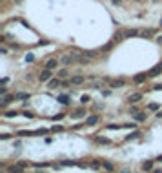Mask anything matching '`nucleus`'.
<instances>
[{
    "label": "nucleus",
    "instance_id": "nucleus-3",
    "mask_svg": "<svg viewBox=\"0 0 162 173\" xmlns=\"http://www.w3.org/2000/svg\"><path fill=\"white\" fill-rule=\"evenodd\" d=\"M47 86H49L51 90H57L58 86H62V80H60V78H51V80H49V84H47Z\"/></svg>",
    "mask_w": 162,
    "mask_h": 173
},
{
    "label": "nucleus",
    "instance_id": "nucleus-31",
    "mask_svg": "<svg viewBox=\"0 0 162 173\" xmlns=\"http://www.w3.org/2000/svg\"><path fill=\"white\" fill-rule=\"evenodd\" d=\"M26 60H27V62H33L35 58H33V55H26Z\"/></svg>",
    "mask_w": 162,
    "mask_h": 173
},
{
    "label": "nucleus",
    "instance_id": "nucleus-18",
    "mask_svg": "<svg viewBox=\"0 0 162 173\" xmlns=\"http://www.w3.org/2000/svg\"><path fill=\"white\" fill-rule=\"evenodd\" d=\"M86 115V110H82V108H80V110H75V113H73V117H84Z\"/></svg>",
    "mask_w": 162,
    "mask_h": 173
},
{
    "label": "nucleus",
    "instance_id": "nucleus-40",
    "mask_svg": "<svg viewBox=\"0 0 162 173\" xmlns=\"http://www.w3.org/2000/svg\"><path fill=\"white\" fill-rule=\"evenodd\" d=\"M160 26H162V20H160Z\"/></svg>",
    "mask_w": 162,
    "mask_h": 173
},
{
    "label": "nucleus",
    "instance_id": "nucleus-16",
    "mask_svg": "<svg viewBox=\"0 0 162 173\" xmlns=\"http://www.w3.org/2000/svg\"><path fill=\"white\" fill-rule=\"evenodd\" d=\"M146 78H148V75H146V73H140V75L135 77V82H144Z\"/></svg>",
    "mask_w": 162,
    "mask_h": 173
},
{
    "label": "nucleus",
    "instance_id": "nucleus-9",
    "mask_svg": "<svg viewBox=\"0 0 162 173\" xmlns=\"http://www.w3.org/2000/svg\"><path fill=\"white\" fill-rule=\"evenodd\" d=\"M58 102L64 104V106H67V104H69V95H58Z\"/></svg>",
    "mask_w": 162,
    "mask_h": 173
},
{
    "label": "nucleus",
    "instance_id": "nucleus-6",
    "mask_svg": "<svg viewBox=\"0 0 162 173\" xmlns=\"http://www.w3.org/2000/svg\"><path fill=\"white\" fill-rule=\"evenodd\" d=\"M97 122H99V115H91V117L86 120V124H87V126H95Z\"/></svg>",
    "mask_w": 162,
    "mask_h": 173
},
{
    "label": "nucleus",
    "instance_id": "nucleus-34",
    "mask_svg": "<svg viewBox=\"0 0 162 173\" xmlns=\"http://www.w3.org/2000/svg\"><path fill=\"white\" fill-rule=\"evenodd\" d=\"M153 90H157V91H162V84H157V86L153 88Z\"/></svg>",
    "mask_w": 162,
    "mask_h": 173
},
{
    "label": "nucleus",
    "instance_id": "nucleus-11",
    "mask_svg": "<svg viewBox=\"0 0 162 173\" xmlns=\"http://www.w3.org/2000/svg\"><path fill=\"white\" fill-rule=\"evenodd\" d=\"M97 142H99V144H106V146L111 144V140H109V138H106V137H97Z\"/></svg>",
    "mask_w": 162,
    "mask_h": 173
},
{
    "label": "nucleus",
    "instance_id": "nucleus-5",
    "mask_svg": "<svg viewBox=\"0 0 162 173\" xmlns=\"http://www.w3.org/2000/svg\"><path fill=\"white\" fill-rule=\"evenodd\" d=\"M71 84H73V86H78V84H84V77H80V75H75V77H71Z\"/></svg>",
    "mask_w": 162,
    "mask_h": 173
},
{
    "label": "nucleus",
    "instance_id": "nucleus-22",
    "mask_svg": "<svg viewBox=\"0 0 162 173\" xmlns=\"http://www.w3.org/2000/svg\"><path fill=\"white\" fill-rule=\"evenodd\" d=\"M139 135H140V133H139V131H135V133H131V135H127L126 138H127V140H131V138H137Z\"/></svg>",
    "mask_w": 162,
    "mask_h": 173
},
{
    "label": "nucleus",
    "instance_id": "nucleus-29",
    "mask_svg": "<svg viewBox=\"0 0 162 173\" xmlns=\"http://www.w3.org/2000/svg\"><path fill=\"white\" fill-rule=\"evenodd\" d=\"M51 131H53V133H58V131H62V126H55Z\"/></svg>",
    "mask_w": 162,
    "mask_h": 173
},
{
    "label": "nucleus",
    "instance_id": "nucleus-10",
    "mask_svg": "<svg viewBox=\"0 0 162 173\" xmlns=\"http://www.w3.org/2000/svg\"><path fill=\"white\" fill-rule=\"evenodd\" d=\"M57 66H58V60H57V58H51V60H47V64H46L47 69H53V67H57Z\"/></svg>",
    "mask_w": 162,
    "mask_h": 173
},
{
    "label": "nucleus",
    "instance_id": "nucleus-37",
    "mask_svg": "<svg viewBox=\"0 0 162 173\" xmlns=\"http://www.w3.org/2000/svg\"><path fill=\"white\" fill-rule=\"evenodd\" d=\"M157 67H159V69H160V71H162V64H159V66H157Z\"/></svg>",
    "mask_w": 162,
    "mask_h": 173
},
{
    "label": "nucleus",
    "instance_id": "nucleus-33",
    "mask_svg": "<svg viewBox=\"0 0 162 173\" xmlns=\"http://www.w3.org/2000/svg\"><path fill=\"white\" fill-rule=\"evenodd\" d=\"M111 4H115V6H120V4H122V0H111Z\"/></svg>",
    "mask_w": 162,
    "mask_h": 173
},
{
    "label": "nucleus",
    "instance_id": "nucleus-2",
    "mask_svg": "<svg viewBox=\"0 0 162 173\" xmlns=\"http://www.w3.org/2000/svg\"><path fill=\"white\" fill-rule=\"evenodd\" d=\"M51 75H53L51 69H47V67H46V69H44V71L40 73V75H38V78H40L42 82H49V80H51Z\"/></svg>",
    "mask_w": 162,
    "mask_h": 173
},
{
    "label": "nucleus",
    "instance_id": "nucleus-12",
    "mask_svg": "<svg viewBox=\"0 0 162 173\" xmlns=\"http://www.w3.org/2000/svg\"><path fill=\"white\" fill-rule=\"evenodd\" d=\"M151 168H153V162H151V160H146V162H142V170H144V171H149Z\"/></svg>",
    "mask_w": 162,
    "mask_h": 173
},
{
    "label": "nucleus",
    "instance_id": "nucleus-39",
    "mask_svg": "<svg viewBox=\"0 0 162 173\" xmlns=\"http://www.w3.org/2000/svg\"><path fill=\"white\" fill-rule=\"evenodd\" d=\"M17 2H18V4H20V2H22V0H17Z\"/></svg>",
    "mask_w": 162,
    "mask_h": 173
},
{
    "label": "nucleus",
    "instance_id": "nucleus-1",
    "mask_svg": "<svg viewBox=\"0 0 162 173\" xmlns=\"http://www.w3.org/2000/svg\"><path fill=\"white\" fill-rule=\"evenodd\" d=\"M78 58L75 57V55H64L62 58H60V62L64 64V66H69V64H73V62H77Z\"/></svg>",
    "mask_w": 162,
    "mask_h": 173
},
{
    "label": "nucleus",
    "instance_id": "nucleus-14",
    "mask_svg": "<svg viewBox=\"0 0 162 173\" xmlns=\"http://www.w3.org/2000/svg\"><path fill=\"white\" fill-rule=\"evenodd\" d=\"M139 35V31L137 29H127V31H124V37L127 38V37H137Z\"/></svg>",
    "mask_w": 162,
    "mask_h": 173
},
{
    "label": "nucleus",
    "instance_id": "nucleus-35",
    "mask_svg": "<svg viewBox=\"0 0 162 173\" xmlns=\"http://www.w3.org/2000/svg\"><path fill=\"white\" fill-rule=\"evenodd\" d=\"M24 117H27V118H33V113H29V111H26V113H24Z\"/></svg>",
    "mask_w": 162,
    "mask_h": 173
},
{
    "label": "nucleus",
    "instance_id": "nucleus-8",
    "mask_svg": "<svg viewBox=\"0 0 162 173\" xmlns=\"http://www.w3.org/2000/svg\"><path fill=\"white\" fill-rule=\"evenodd\" d=\"M127 100H129V102H139V100H142V93H133V95H129Z\"/></svg>",
    "mask_w": 162,
    "mask_h": 173
},
{
    "label": "nucleus",
    "instance_id": "nucleus-32",
    "mask_svg": "<svg viewBox=\"0 0 162 173\" xmlns=\"http://www.w3.org/2000/svg\"><path fill=\"white\" fill-rule=\"evenodd\" d=\"M0 95H7V90H6V88H0Z\"/></svg>",
    "mask_w": 162,
    "mask_h": 173
},
{
    "label": "nucleus",
    "instance_id": "nucleus-4",
    "mask_svg": "<svg viewBox=\"0 0 162 173\" xmlns=\"http://www.w3.org/2000/svg\"><path fill=\"white\" fill-rule=\"evenodd\" d=\"M22 170H24V168H22L20 164H13V166L7 168V173H20Z\"/></svg>",
    "mask_w": 162,
    "mask_h": 173
},
{
    "label": "nucleus",
    "instance_id": "nucleus-7",
    "mask_svg": "<svg viewBox=\"0 0 162 173\" xmlns=\"http://www.w3.org/2000/svg\"><path fill=\"white\" fill-rule=\"evenodd\" d=\"M155 33H157V29H144V31H142L140 35H142L144 38H149V37H153Z\"/></svg>",
    "mask_w": 162,
    "mask_h": 173
},
{
    "label": "nucleus",
    "instance_id": "nucleus-30",
    "mask_svg": "<svg viewBox=\"0 0 162 173\" xmlns=\"http://www.w3.org/2000/svg\"><path fill=\"white\" fill-rule=\"evenodd\" d=\"M155 42L159 44V46H162V35H160V37H157V38H155Z\"/></svg>",
    "mask_w": 162,
    "mask_h": 173
},
{
    "label": "nucleus",
    "instance_id": "nucleus-19",
    "mask_svg": "<svg viewBox=\"0 0 162 173\" xmlns=\"http://www.w3.org/2000/svg\"><path fill=\"white\" fill-rule=\"evenodd\" d=\"M17 98H20V100H27V98H29V95H27V93H18V95H17Z\"/></svg>",
    "mask_w": 162,
    "mask_h": 173
},
{
    "label": "nucleus",
    "instance_id": "nucleus-20",
    "mask_svg": "<svg viewBox=\"0 0 162 173\" xmlns=\"http://www.w3.org/2000/svg\"><path fill=\"white\" fill-rule=\"evenodd\" d=\"M80 102H82V104H87V102H91V98H89V95H82V98H80Z\"/></svg>",
    "mask_w": 162,
    "mask_h": 173
},
{
    "label": "nucleus",
    "instance_id": "nucleus-25",
    "mask_svg": "<svg viewBox=\"0 0 162 173\" xmlns=\"http://www.w3.org/2000/svg\"><path fill=\"white\" fill-rule=\"evenodd\" d=\"M64 117H66V115H64V113H58V115H55V117H53V120H62Z\"/></svg>",
    "mask_w": 162,
    "mask_h": 173
},
{
    "label": "nucleus",
    "instance_id": "nucleus-13",
    "mask_svg": "<svg viewBox=\"0 0 162 173\" xmlns=\"http://www.w3.org/2000/svg\"><path fill=\"white\" fill-rule=\"evenodd\" d=\"M146 118H148V115H146V113H137V115H135V120H137V122H144Z\"/></svg>",
    "mask_w": 162,
    "mask_h": 173
},
{
    "label": "nucleus",
    "instance_id": "nucleus-26",
    "mask_svg": "<svg viewBox=\"0 0 162 173\" xmlns=\"http://www.w3.org/2000/svg\"><path fill=\"white\" fill-rule=\"evenodd\" d=\"M148 108H149V110H151V111H157V110H159V104H149V106H148Z\"/></svg>",
    "mask_w": 162,
    "mask_h": 173
},
{
    "label": "nucleus",
    "instance_id": "nucleus-23",
    "mask_svg": "<svg viewBox=\"0 0 162 173\" xmlns=\"http://www.w3.org/2000/svg\"><path fill=\"white\" fill-rule=\"evenodd\" d=\"M46 133H47V130H37V131H35V135L42 137V135H46Z\"/></svg>",
    "mask_w": 162,
    "mask_h": 173
},
{
    "label": "nucleus",
    "instance_id": "nucleus-17",
    "mask_svg": "<svg viewBox=\"0 0 162 173\" xmlns=\"http://www.w3.org/2000/svg\"><path fill=\"white\" fill-rule=\"evenodd\" d=\"M57 75H58V78H60V80H64V78L67 77V69H60V71L57 73Z\"/></svg>",
    "mask_w": 162,
    "mask_h": 173
},
{
    "label": "nucleus",
    "instance_id": "nucleus-38",
    "mask_svg": "<svg viewBox=\"0 0 162 173\" xmlns=\"http://www.w3.org/2000/svg\"><path fill=\"white\" fill-rule=\"evenodd\" d=\"M155 173H162V170H157V171H155Z\"/></svg>",
    "mask_w": 162,
    "mask_h": 173
},
{
    "label": "nucleus",
    "instance_id": "nucleus-28",
    "mask_svg": "<svg viewBox=\"0 0 162 173\" xmlns=\"http://www.w3.org/2000/svg\"><path fill=\"white\" fill-rule=\"evenodd\" d=\"M129 113H133V115H137V113H139V110H137L135 106H131V108H129Z\"/></svg>",
    "mask_w": 162,
    "mask_h": 173
},
{
    "label": "nucleus",
    "instance_id": "nucleus-41",
    "mask_svg": "<svg viewBox=\"0 0 162 173\" xmlns=\"http://www.w3.org/2000/svg\"><path fill=\"white\" fill-rule=\"evenodd\" d=\"M137 2H140V0H137Z\"/></svg>",
    "mask_w": 162,
    "mask_h": 173
},
{
    "label": "nucleus",
    "instance_id": "nucleus-15",
    "mask_svg": "<svg viewBox=\"0 0 162 173\" xmlns=\"http://www.w3.org/2000/svg\"><path fill=\"white\" fill-rule=\"evenodd\" d=\"M124 86V80L119 78V80H111V88H122Z\"/></svg>",
    "mask_w": 162,
    "mask_h": 173
},
{
    "label": "nucleus",
    "instance_id": "nucleus-24",
    "mask_svg": "<svg viewBox=\"0 0 162 173\" xmlns=\"http://www.w3.org/2000/svg\"><path fill=\"white\" fill-rule=\"evenodd\" d=\"M4 115H6V117H9V118H11V117H17V111H6V113H4Z\"/></svg>",
    "mask_w": 162,
    "mask_h": 173
},
{
    "label": "nucleus",
    "instance_id": "nucleus-36",
    "mask_svg": "<svg viewBox=\"0 0 162 173\" xmlns=\"http://www.w3.org/2000/svg\"><path fill=\"white\" fill-rule=\"evenodd\" d=\"M157 118H162V111H159V113H157Z\"/></svg>",
    "mask_w": 162,
    "mask_h": 173
},
{
    "label": "nucleus",
    "instance_id": "nucleus-21",
    "mask_svg": "<svg viewBox=\"0 0 162 173\" xmlns=\"http://www.w3.org/2000/svg\"><path fill=\"white\" fill-rule=\"evenodd\" d=\"M122 38H126V37H124V33H115V40H117V42H120Z\"/></svg>",
    "mask_w": 162,
    "mask_h": 173
},
{
    "label": "nucleus",
    "instance_id": "nucleus-27",
    "mask_svg": "<svg viewBox=\"0 0 162 173\" xmlns=\"http://www.w3.org/2000/svg\"><path fill=\"white\" fill-rule=\"evenodd\" d=\"M102 164H104L106 170H113V164H111V162H102Z\"/></svg>",
    "mask_w": 162,
    "mask_h": 173
}]
</instances>
